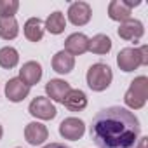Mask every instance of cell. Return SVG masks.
<instances>
[{
	"mask_svg": "<svg viewBox=\"0 0 148 148\" xmlns=\"http://www.w3.org/2000/svg\"><path fill=\"white\" fill-rule=\"evenodd\" d=\"M139 143H136L134 148H148V138H139Z\"/></svg>",
	"mask_w": 148,
	"mask_h": 148,
	"instance_id": "23",
	"label": "cell"
},
{
	"mask_svg": "<svg viewBox=\"0 0 148 148\" xmlns=\"http://www.w3.org/2000/svg\"><path fill=\"white\" fill-rule=\"evenodd\" d=\"M139 132L138 117L122 106L99 110L91 124V138L99 148H134Z\"/></svg>",
	"mask_w": 148,
	"mask_h": 148,
	"instance_id": "1",
	"label": "cell"
},
{
	"mask_svg": "<svg viewBox=\"0 0 148 148\" xmlns=\"http://www.w3.org/2000/svg\"><path fill=\"white\" fill-rule=\"evenodd\" d=\"M84 132H86V124H84V120H80L77 117H68L59 124V134L64 139L77 141L84 136Z\"/></svg>",
	"mask_w": 148,
	"mask_h": 148,
	"instance_id": "6",
	"label": "cell"
},
{
	"mask_svg": "<svg viewBox=\"0 0 148 148\" xmlns=\"http://www.w3.org/2000/svg\"><path fill=\"white\" fill-rule=\"evenodd\" d=\"M63 105L70 110V112H82L87 106V96L84 91L80 89H70Z\"/></svg>",
	"mask_w": 148,
	"mask_h": 148,
	"instance_id": "15",
	"label": "cell"
},
{
	"mask_svg": "<svg viewBox=\"0 0 148 148\" xmlns=\"http://www.w3.org/2000/svg\"><path fill=\"white\" fill-rule=\"evenodd\" d=\"M18 148H19V146H18Z\"/></svg>",
	"mask_w": 148,
	"mask_h": 148,
	"instance_id": "26",
	"label": "cell"
},
{
	"mask_svg": "<svg viewBox=\"0 0 148 148\" xmlns=\"http://www.w3.org/2000/svg\"><path fill=\"white\" fill-rule=\"evenodd\" d=\"M19 9L18 0H0V18H14Z\"/></svg>",
	"mask_w": 148,
	"mask_h": 148,
	"instance_id": "22",
	"label": "cell"
},
{
	"mask_svg": "<svg viewBox=\"0 0 148 148\" xmlns=\"http://www.w3.org/2000/svg\"><path fill=\"white\" fill-rule=\"evenodd\" d=\"M18 63H19V52L14 47L7 45V47L0 49V66H2V68L12 70V68L18 66Z\"/></svg>",
	"mask_w": 148,
	"mask_h": 148,
	"instance_id": "21",
	"label": "cell"
},
{
	"mask_svg": "<svg viewBox=\"0 0 148 148\" xmlns=\"http://www.w3.org/2000/svg\"><path fill=\"white\" fill-rule=\"evenodd\" d=\"M87 86L96 91V92H103L110 87L112 80H113V73L112 68L105 63H94L89 70H87V75H86Z\"/></svg>",
	"mask_w": 148,
	"mask_h": 148,
	"instance_id": "4",
	"label": "cell"
},
{
	"mask_svg": "<svg viewBox=\"0 0 148 148\" xmlns=\"http://www.w3.org/2000/svg\"><path fill=\"white\" fill-rule=\"evenodd\" d=\"M131 12L132 9L125 4V0H112L110 5H108V16L113 21L124 23L127 19H131Z\"/></svg>",
	"mask_w": 148,
	"mask_h": 148,
	"instance_id": "16",
	"label": "cell"
},
{
	"mask_svg": "<svg viewBox=\"0 0 148 148\" xmlns=\"http://www.w3.org/2000/svg\"><path fill=\"white\" fill-rule=\"evenodd\" d=\"M47 138H49V131H47V127H45L44 124H40V122H30V124L25 127V139H26L30 145H33V146L42 145Z\"/></svg>",
	"mask_w": 148,
	"mask_h": 148,
	"instance_id": "13",
	"label": "cell"
},
{
	"mask_svg": "<svg viewBox=\"0 0 148 148\" xmlns=\"http://www.w3.org/2000/svg\"><path fill=\"white\" fill-rule=\"evenodd\" d=\"M70 84L66 80H61V79H51L47 84H45V92L47 96L51 98V101H56V103H63L68 91H70Z\"/></svg>",
	"mask_w": 148,
	"mask_h": 148,
	"instance_id": "12",
	"label": "cell"
},
{
	"mask_svg": "<svg viewBox=\"0 0 148 148\" xmlns=\"http://www.w3.org/2000/svg\"><path fill=\"white\" fill-rule=\"evenodd\" d=\"M28 112H30L32 117L40 119V120H52L58 115V110L52 105V101L49 98H44V96L33 98L30 106H28Z\"/></svg>",
	"mask_w": 148,
	"mask_h": 148,
	"instance_id": "5",
	"label": "cell"
},
{
	"mask_svg": "<svg viewBox=\"0 0 148 148\" xmlns=\"http://www.w3.org/2000/svg\"><path fill=\"white\" fill-rule=\"evenodd\" d=\"M23 32H25V37H26L30 42H40L42 37H44L45 26H44L42 19H38V18H30V19L25 23Z\"/></svg>",
	"mask_w": 148,
	"mask_h": 148,
	"instance_id": "17",
	"label": "cell"
},
{
	"mask_svg": "<svg viewBox=\"0 0 148 148\" xmlns=\"http://www.w3.org/2000/svg\"><path fill=\"white\" fill-rule=\"evenodd\" d=\"M64 51L68 54L75 56H82L89 51V38L84 33H71L66 40H64Z\"/></svg>",
	"mask_w": 148,
	"mask_h": 148,
	"instance_id": "9",
	"label": "cell"
},
{
	"mask_svg": "<svg viewBox=\"0 0 148 148\" xmlns=\"http://www.w3.org/2000/svg\"><path fill=\"white\" fill-rule=\"evenodd\" d=\"M2 136H4V129H2V125H0V139H2Z\"/></svg>",
	"mask_w": 148,
	"mask_h": 148,
	"instance_id": "25",
	"label": "cell"
},
{
	"mask_svg": "<svg viewBox=\"0 0 148 148\" xmlns=\"http://www.w3.org/2000/svg\"><path fill=\"white\" fill-rule=\"evenodd\" d=\"M19 79H21L28 87L38 84L40 79H42V64L37 63V61H26V63L21 66V70H19Z\"/></svg>",
	"mask_w": 148,
	"mask_h": 148,
	"instance_id": "11",
	"label": "cell"
},
{
	"mask_svg": "<svg viewBox=\"0 0 148 148\" xmlns=\"http://www.w3.org/2000/svg\"><path fill=\"white\" fill-rule=\"evenodd\" d=\"M89 51L94 54H108L112 51V38L105 33H98L92 38H89Z\"/></svg>",
	"mask_w": 148,
	"mask_h": 148,
	"instance_id": "18",
	"label": "cell"
},
{
	"mask_svg": "<svg viewBox=\"0 0 148 148\" xmlns=\"http://www.w3.org/2000/svg\"><path fill=\"white\" fill-rule=\"evenodd\" d=\"M28 94H30V87H28L19 77L9 79V82L5 84V96H7V99L12 101V103L23 101Z\"/></svg>",
	"mask_w": 148,
	"mask_h": 148,
	"instance_id": "10",
	"label": "cell"
},
{
	"mask_svg": "<svg viewBox=\"0 0 148 148\" xmlns=\"http://www.w3.org/2000/svg\"><path fill=\"white\" fill-rule=\"evenodd\" d=\"M19 33V25L16 18H0V38L14 40Z\"/></svg>",
	"mask_w": 148,
	"mask_h": 148,
	"instance_id": "20",
	"label": "cell"
},
{
	"mask_svg": "<svg viewBox=\"0 0 148 148\" xmlns=\"http://www.w3.org/2000/svg\"><path fill=\"white\" fill-rule=\"evenodd\" d=\"M73 66H75V58H73L71 54H68L64 49L54 54V58H52V70L56 73L66 75V73H70L73 70Z\"/></svg>",
	"mask_w": 148,
	"mask_h": 148,
	"instance_id": "14",
	"label": "cell"
},
{
	"mask_svg": "<svg viewBox=\"0 0 148 148\" xmlns=\"http://www.w3.org/2000/svg\"><path fill=\"white\" fill-rule=\"evenodd\" d=\"M119 37L122 40H127V42H138L143 35H145V26L139 19H127L124 23H120L119 30H117Z\"/></svg>",
	"mask_w": 148,
	"mask_h": 148,
	"instance_id": "8",
	"label": "cell"
},
{
	"mask_svg": "<svg viewBox=\"0 0 148 148\" xmlns=\"http://www.w3.org/2000/svg\"><path fill=\"white\" fill-rule=\"evenodd\" d=\"M117 64L125 73L134 71L138 66L148 64V47L146 45H141L139 49H134V47L122 49L117 54Z\"/></svg>",
	"mask_w": 148,
	"mask_h": 148,
	"instance_id": "2",
	"label": "cell"
},
{
	"mask_svg": "<svg viewBox=\"0 0 148 148\" xmlns=\"http://www.w3.org/2000/svg\"><path fill=\"white\" fill-rule=\"evenodd\" d=\"M44 148H70V146H66V145H63V143H49V145H45Z\"/></svg>",
	"mask_w": 148,
	"mask_h": 148,
	"instance_id": "24",
	"label": "cell"
},
{
	"mask_svg": "<svg viewBox=\"0 0 148 148\" xmlns=\"http://www.w3.org/2000/svg\"><path fill=\"white\" fill-rule=\"evenodd\" d=\"M92 9L87 2H73L68 7V19L75 26H84L91 21Z\"/></svg>",
	"mask_w": 148,
	"mask_h": 148,
	"instance_id": "7",
	"label": "cell"
},
{
	"mask_svg": "<svg viewBox=\"0 0 148 148\" xmlns=\"http://www.w3.org/2000/svg\"><path fill=\"white\" fill-rule=\"evenodd\" d=\"M146 99H148V79L145 75H139L131 82L127 92L124 94V103L131 110H141L146 105Z\"/></svg>",
	"mask_w": 148,
	"mask_h": 148,
	"instance_id": "3",
	"label": "cell"
},
{
	"mask_svg": "<svg viewBox=\"0 0 148 148\" xmlns=\"http://www.w3.org/2000/svg\"><path fill=\"white\" fill-rule=\"evenodd\" d=\"M45 30L49 32V33H52V35H59V33H63L64 32V28H66V19H64V14L63 12H59V11H54L47 19H45Z\"/></svg>",
	"mask_w": 148,
	"mask_h": 148,
	"instance_id": "19",
	"label": "cell"
}]
</instances>
